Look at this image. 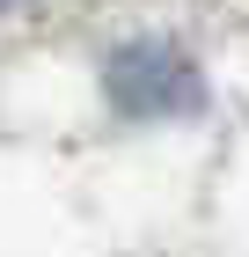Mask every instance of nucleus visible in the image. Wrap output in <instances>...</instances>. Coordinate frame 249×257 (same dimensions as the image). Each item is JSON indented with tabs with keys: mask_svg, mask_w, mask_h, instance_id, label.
<instances>
[{
	"mask_svg": "<svg viewBox=\"0 0 249 257\" xmlns=\"http://www.w3.org/2000/svg\"><path fill=\"white\" fill-rule=\"evenodd\" d=\"M0 8H15V0H0Z\"/></svg>",
	"mask_w": 249,
	"mask_h": 257,
	"instance_id": "nucleus-1",
	"label": "nucleus"
}]
</instances>
